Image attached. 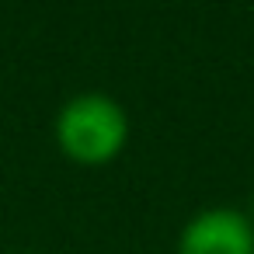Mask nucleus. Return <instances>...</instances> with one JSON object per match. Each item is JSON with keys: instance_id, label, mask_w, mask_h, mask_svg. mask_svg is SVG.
<instances>
[{"instance_id": "nucleus-3", "label": "nucleus", "mask_w": 254, "mask_h": 254, "mask_svg": "<svg viewBox=\"0 0 254 254\" xmlns=\"http://www.w3.org/2000/svg\"><path fill=\"white\" fill-rule=\"evenodd\" d=\"M251 219H254V216H251Z\"/></svg>"}, {"instance_id": "nucleus-2", "label": "nucleus", "mask_w": 254, "mask_h": 254, "mask_svg": "<svg viewBox=\"0 0 254 254\" xmlns=\"http://www.w3.org/2000/svg\"><path fill=\"white\" fill-rule=\"evenodd\" d=\"M178 254H254V219L233 205L202 209L181 226Z\"/></svg>"}, {"instance_id": "nucleus-1", "label": "nucleus", "mask_w": 254, "mask_h": 254, "mask_svg": "<svg viewBox=\"0 0 254 254\" xmlns=\"http://www.w3.org/2000/svg\"><path fill=\"white\" fill-rule=\"evenodd\" d=\"M129 143V119L112 94H73L56 115V146L80 167L112 164Z\"/></svg>"}]
</instances>
